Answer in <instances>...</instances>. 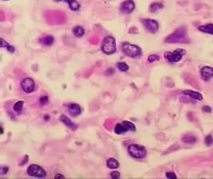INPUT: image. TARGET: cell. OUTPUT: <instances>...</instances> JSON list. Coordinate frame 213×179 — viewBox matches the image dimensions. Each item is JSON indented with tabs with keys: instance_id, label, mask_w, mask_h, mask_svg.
Masks as SVG:
<instances>
[{
	"instance_id": "obj_1",
	"label": "cell",
	"mask_w": 213,
	"mask_h": 179,
	"mask_svg": "<svg viewBox=\"0 0 213 179\" xmlns=\"http://www.w3.org/2000/svg\"><path fill=\"white\" fill-rule=\"evenodd\" d=\"M123 52L125 53V54L130 57L136 58L139 57L142 54V51L141 49L137 46V45H133V44L128 43V42H124L121 45Z\"/></svg>"
},
{
	"instance_id": "obj_2",
	"label": "cell",
	"mask_w": 213,
	"mask_h": 179,
	"mask_svg": "<svg viewBox=\"0 0 213 179\" xmlns=\"http://www.w3.org/2000/svg\"><path fill=\"white\" fill-rule=\"evenodd\" d=\"M101 50L104 53L108 55L114 53L117 50L115 39L113 37H106L101 44Z\"/></svg>"
},
{
	"instance_id": "obj_3",
	"label": "cell",
	"mask_w": 213,
	"mask_h": 179,
	"mask_svg": "<svg viewBox=\"0 0 213 179\" xmlns=\"http://www.w3.org/2000/svg\"><path fill=\"white\" fill-rule=\"evenodd\" d=\"M128 154L134 158H144L147 154L146 149L145 148V147L138 144L130 145L128 148Z\"/></svg>"
},
{
	"instance_id": "obj_4",
	"label": "cell",
	"mask_w": 213,
	"mask_h": 179,
	"mask_svg": "<svg viewBox=\"0 0 213 179\" xmlns=\"http://www.w3.org/2000/svg\"><path fill=\"white\" fill-rule=\"evenodd\" d=\"M186 38V31L184 29H179L177 31L172 34L165 42L168 43H181V42H187Z\"/></svg>"
},
{
	"instance_id": "obj_5",
	"label": "cell",
	"mask_w": 213,
	"mask_h": 179,
	"mask_svg": "<svg viewBox=\"0 0 213 179\" xmlns=\"http://www.w3.org/2000/svg\"><path fill=\"white\" fill-rule=\"evenodd\" d=\"M186 53V51L183 49H177L174 52H166L164 53V57L169 62L175 63L180 62L182 59V57Z\"/></svg>"
},
{
	"instance_id": "obj_6",
	"label": "cell",
	"mask_w": 213,
	"mask_h": 179,
	"mask_svg": "<svg viewBox=\"0 0 213 179\" xmlns=\"http://www.w3.org/2000/svg\"><path fill=\"white\" fill-rule=\"evenodd\" d=\"M27 174L31 177H46V172L42 167L36 164H32L27 168Z\"/></svg>"
},
{
	"instance_id": "obj_7",
	"label": "cell",
	"mask_w": 213,
	"mask_h": 179,
	"mask_svg": "<svg viewBox=\"0 0 213 179\" xmlns=\"http://www.w3.org/2000/svg\"><path fill=\"white\" fill-rule=\"evenodd\" d=\"M142 24L145 30L152 34L156 33L159 29V23L153 19H143Z\"/></svg>"
},
{
	"instance_id": "obj_8",
	"label": "cell",
	"mask_w": 213,
	"mask_h": 179,
	"mask_svg": "<svg viewBox=\"0 0 213 179\" xmlns=\"http://www.w3.org/2000/svg\"><path fill=\"white\" fill-rule=\"evenodd\" d=\"M21 87L22 90L27 93H31L34 90L35 88V83L34 80L30 77H26L21 82Z\"/></svg>"
},
{
	"instance_id": "obj_9",
	"label": "cell",
	"mask_w": 213,
	"mask_h": 179,
	"mask_svg": "<svg viewBox=\"0 0 213 179\" xmlns=\"http://www.w3.org/2000/svg\"><path fill=\"white\" fill-rule=\"evenodd\" d=\"M135 9V3L133 0H125L121 3V11L125 14H130Z\"/></svg>"
},
{
	"instance_id": "obj_10",
	"label": "cell",
	"mask_w": 213,
	"mask_h": 179,
	"mask_svg": "<svg viewBox=\"0 0 213 179\" xmlns=\"http://www.w3.org/2000/svg\"><path fill=\"white\" fill-rule=\"evenodd\" d=\"M201 73L202 77L206 80H208L213 77V68L210 67V66H204L201 69Z\"/></svg>"
},
{
	"instance_id": "obj_11",
	"label": "cell",
	"mask_w": 213,
	"mask_h": 179,
	"mask_svg": "<svg viewBox=\"0 0 213 179\" xmlns=\"http://www.w3.org/2000/svg\"><path fill=\"white\" fill-rule=\"evenodd\" d=\"M68 112L72 116H77L81 113V108L77 103H71L68 106Z\"/></svg>"
},
{
	"instance_id": "obj_12",
	"label": "cell",
	"mask_w": 213,
	"mask_h": 179,
	"mask_svg": "<svg viewBox=\"0 0 213 179\" xmlns=\"http://www.w3.org/2000/svg\"><path fill=\"white\" fill-rule=\"evenodd\" d=\"M60 120H61V123H64V124H65L67 127H69L70 129H72V130H76V129L78 128V126H77L75 123H73L70 119L67 117V116H64V115L61 116V117H60Z\"/></svg>"
},
{
	"instance_id": "obj_13",
	"label": "cell",
	"mask_w": 213,
	"mask_h": 179,
	"mask_svg": "<svg viewBox=\"0 0 213 179\" xmlns=\"http://www.w3.org/2000/svg\"><path fill=\"white\" fill-rule=\"evenodd\" d=\"M184 95L189 96V97L192 98L194 99H196V100H202L203 99V96L200 93V92H195V91H191V90H185L183 92Z\"/></svg>"
},
{
	"instance_id": "obj_14",
	"label": "cell",
	"mask_w": 213,
	"mask_h": 179,
	"mask_svg": "<svg viewBox=\"0 0 213 179\" xmlns=\"http://www.w3.org/2000/svg\"><path fill=\"white\" fill-rule=\"evenodd\" d=\"M56 2H60V1H65L69 4V7L72 11H78L80 8V4L76 0H54Z\"/></svg>"
},
{
	"instance_id": "obj_15",
	"label": "cell",
	"mask_w": 213,
	"mask_h": 179,
	"mask_svg": "<svg viewBox=\"0 0 213 179\" xmlns=\"http://www.w3.org/2000/svg\"><path fill=\"white\" fill-rule=\"evenodd\" d=\"M199 30L201 32L213 35V24H207V25H201L199 27Z\"/></svg>"
},
{
	"instance_id": "obj_16",
	"label": "cell",
	"mask_w": 213,
	"mask_h": 179,
	"mask_svg": "<svg viewBox=\"0 0 213 179\" xmlns=\"http://www.w3.org/2000/svg\"><path fill=\"white\" fill-rule=\"evenodd\" d=\"M54 42V38L51 35H47V36L43 37L40 39V42L42 44V45H46V46H49L51 45Z\"/></svg>"
},
{
	"instance_id": "obj_17",
	"label": "cell",
	"mask_w": 213,
	"mask_h": 179,
	"mask_svg": "<svg viewBox=\"0 0 213 179\" xmlns=\"http://www.w3.org/2000/svg\"><path fill=\"white\" fill-rule=\"evenodd\" d=\"M106 166L109 169H117L119 167L120 163H118L117 159L114 158H110L107 159Z\"/></svg>"
},
{
	"instance_id": "obj_18",
	"label": "cell",
	"mask_w": 213,
	"mask_h": 179,
	"mask_svg": "<svg viewBox=\"0 0 213 179\" xmlns=\"http://www.w3.org/2000/svg\"><path fill=\"white\" fill-rule=\"evenodd\" d=\"M114 131H115L116 134L118 135H121L124 134L125 132L128 131L127 127H125L124 123H118V124L115 126V128H114Z\"/></svg>"
},
{
	"instance_id": "obj_19",
	"label": "cell",
	"mask_w": 213,
	"mask_h": 179,
	"mask_svg": "<svg viewBox=\"0 0 213 179\" xmlns=\"http://www.w3.org/2000/svg\"><path fill=\"white\" fill-rule=\"evenodd\" d=\"M73 33H74V36L77 37V38H81L85 34V30L83 29V27H81L80 25H77L75 27H74L73 29Z\"/></svg>"
},
{
	"instance_id": "obj_20",
	"label": "cell",
	"mask_w": 213,
	"mask_h": 179,
	"mask_svg": "<svg viewBox=\"0 0 213 179\" xmlns=\"http://www.w3.org/2000/svg\"><path fill=\"white\" fill-rule=\"evenodd\" d=\"M182 141L184 143H188V144H192L196 142V138L194 135H185L182 137Z\"/></svg>"
},
{
	"instance_id": "obj_21",
	"label": "cell",
	"mask_w": 213,
	"mask_h": 179,
	"mask_svg": "<svg viewBox=\"0 0 213 179\" xmlns=\"http://www.w3.org/2000/svg\"><path fill=\"white\" fill-rule=\"evenodd\" d=\"M163 8V4L160 3V2H154V3L151 4L150 6V11L151 12H157L158 11H160L161 9Z\"/></svg>"
},
{
	"instance_id": "obj_22",
	"label": "cell",
	"mask_w": 213,
	"mask_h": 179,
	"mask_svg": "<svg viewBox=\"0 0 213 179\" xmlns=\"http://www.w3.org/2000/svg\"><path fill=\"white\" fill-rule=\"evenodd\" d=\"M1 47L6 48V49L11 53L15 52V48L11 46V45H9V43L6 42V41H4V39H2V38H1Z\"/></svg>"
},
{
	"instance_id": "obj_23",
	"label": "cell",
	"mask_w": 213,
	"mask_h": 179,
	"mask_svg": "<svg viewBox=\"0 0 213 179\" xmlns=\"http://www.w3.org/2000/svg\"><path fill=\"white\" fill-rule=\"evenodd\" d=\"M24 102L23 101H18L15 103L14 105V110L17 112V113H21L22 110V107H23Z\"/></svg>"
},
{
	"instance_id": "obj_24",
	"label": "cell",
	"mask_w": 213,
	"mask_h": 179,
	"mask_svg": "<svg viewBox=\"0 0 213 179\" xmlns=\"http://www.w3.org/2000/svg\"><path fill=\"white\" fill-rule=\"evenodd\" d=\"M123 123H124L125 127H127V129H128V131H133H133H136L135 125H134L133 123H131V122L126 121V120H125V121H123Z\"/></svg>"
},
{
	"instance_id": "obj_25",
	"label": "cell",
	"mask_w": 213,
	"mask_h": 179,
	"mask_svg": "<svg viewBox=\"0 0 213 179\" xmlns=\"http://www.w3.org/2000/svg\"><path fill=\"white\" fill-rule=\"evenodd\" d=\"M118 69L121 72H126L128 70V65L125 62H119L118 63Z\"/></svg>"
},
{
	"instance_id": "obj_26",
	"label": "cell",
	"mask_w": 213,
	"mask_h": 179,
	"mask_svg": "<svg viewBox=\"0 0 213 179\" xmlns=\"http://www.w3.org/2000/svg\"><path fill=\"white\" fill-rule=\"evenodd\" d=\"M159 59H160L159 56H157V55H156V54H152V55H150V56L148 57V62H149V63H152V62H157V61H158Z\"/></svg>"
},
{
	"instance_id": "obj_27",
	"label": "cell",
	"mask_w": 213,
	"mask_h": 179,
	"mask_svg": "<svg viewBox=\"0 0 213 179\" xmlns=\"http://www.w3.org/2000/svg\"><path fill=\"white\" fill-rule=\"evenodd\" d=\"M48 101H49V99H48V96H42L39 99V103L41 105L46 104L48 103Z\"/></svg>"
},
{
	"instance_id": "obj_28",
	"label": "cell",
	"mask_w": 213,
	"mask_h": 179,
	"mask_svg": "<svg viewBox=\"0 0 213 179\" xmlns=\"http://www.w3.org/2000/svg\"><path fill=\"white\" fill-rule=\"evenodd\" d=\"M205 144L208 146V147H210L211 146V144L213 143V139L211 135H208L207 137L205 138Z\"/></svg>"
},
{
	"instance_id": "obj_29",
	"label": "cell",
	"mask_w": 213,
	"mask_h": 179,
	"mask_svg": "<svg viewBox=\"0 0 213 179\" xmlns=\"http://www.w3.org/2000/svg\"><path fill=\"white\" fill-rule=\"evenodd\" d=\"M110 177L112 178H120L121 174H120V173L118 171H114L110 174Z\"/></svg>"
},
{
	"instance_id": "obj_30",
	"label": "cell",
	"mask_w": 213,
	"mask_h": 179,
	"mask_svg": "<svg viewBox=\"0 0 213 179\" xmlns=\"http://www.w3.org/2000/svg\"><path fill=\"white\" fill-rule=\"evenodd\" d=\"M165 175L168 178H177V175L174 174L173 172H167Z\"/></svg>"
},
{
	"instance_id": "obj_31",
	"label": "cell",
	"mask_w": 213,
	"mask_h": 179,
	"mask_svg": "<svg viewBox=\"0 0 213 179\" xmlns=\"http://www.w3.org/2000/svg\"><path fill=\"white\" fill-rule=\"evenodd\" d=\"M8 167H1V169H0V174H7L8 172Z\"/></svg>"
},
{
	"instance_id": "obj_32",
	"label": "cell",
	"mask_w": 213,
	"mask_h": 179,
	"mask_svg": "<svg viewBox=\"0 0 213 179\" xmlns=\"http://www.w3.org/2000/svg\"><path fill=\"white\" fill-rule=\"evenodd\" d=\"M203 111H204V112H208V113H209V112H211V109L209 106H204V107H203Z\"/></svg>"
},
{
	"instance_id": "obj_33",
	"label": "cell",
	"mask_w": 213,
	"mask_h": 179,
	"mask_svg": "<svg viewBox=\"0 0 213 179\" xmlns=\"http://www.w3.org/2000/svg\"><path fill=\"white\" fill-rule=\"evenodd\" d=\"M54 177H55V178H65L64 175H62V174H57L56 175L54 176Z\"/></svg>"
}]
</instances>
